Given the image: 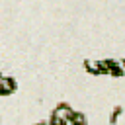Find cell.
I'll return each instance as SVG.
<instances>
[{
	"mask_svg": "<svg viewBox=\"0 0 125 125\" xmlns=\"http://www.w3.org/2000/svg\"><path fill=\"white\" fill-rule=\"evenodd\" d=\"M86 68H88V72H94V74H102V66H100V61H86Z\"/></svg>",
	"mask_w": 125,
	"mask_h": 125,
	"instance_id": "obj_4",
	"label": "cell"
},
{
	"mask_svg": "<svg viewBox=\"0 0 125 125\" xmlns=\"http://www.w3.org/2000/svg\"><path fill=\"white\" fill-rule=\"evenodd\" d=\"M68 125H86V117H84V113H72V117H70V121H68Z\"/></svg>",
	"mask_w": 125,
	"mask_h": 125,
	"instance_id": "obj_5",
	"label": "cell"
},
{
	"mask_svg": "<svg viewBox=\"0 0 125 125\" xmlns=\"http://www.w3.org/2000/svg\"><path fill=\"white\" fill-rule=\"evenodd\" d=\"M111 123H113V125H125V109L117 107L115 113L111 115Z\"/></svg>",
	"mask_w": 125,
	"mask_h": 125,
	"instance_id": "obj_3",
	"label": "cell"
},
{
	"mask_svg": "<svg viewBox=\"0 0 125 125\" xmlns=\"http://www.w3.org/2000/svg\"><path fill=\"white\" fill-rule=\"evenodd\" d=\"M72 113H74V109H70V105H66V104H61V105H57V109L53 111L51 119H55V121H61V123H66V125H68V121H70Z\"/></svg>",
	"mask_w": 125,
	"mask_h": 125,
	"instance_id": "obj_1",
	"label": "cell"
},
{
	"mask_svg": "<svg viewBox=\"0 0 125 125\" xmlns=\"http://www.w3.org/2000/svg\"><path fill=\"white\" fill-rule=\"evenodd\" d=\"M16 90V82L10 76H2L0 74V94H12Z\"/></svg>",
	"mask_w": 125,
	"mask_h": 125,
	"instance_id": "obj_2",
	"label": "cell"
}]
</instances>
